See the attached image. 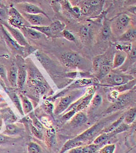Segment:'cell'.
Wrapping results in <instances>:
<instances>
[{
	"mask_svg": "<svg viewBox=\"0 0 136 153\" xmlns=\"http://www.w3.org/2000/svg\"><path fill=\"white\" fill-rule=\"evenodd\" d=\"M133 79V77L130 75H123L116 73H109L102 79L101 83L103 86L119 87L124 85Z\"/></svg>",
	"mask_w": 136,
	"mask_h": 153,
	"instance_id": "obj_1",
	"label": "cell"
},
{
	"mask_svg": "<svg viewBox=\"0 0 136 153\" xmlns=\"http://www.w3.org/2000/svg\"><path fill=\"white\" fill-rule=\"evenodd\" d=\"M107 122V120H102L99 122L73 139L74 140L81 141L84 143L85 141L91 140L94 136H95V135L97 134L105 126Z\"/></svg>",
	"mask_w": 136,
	"mask_h": 153,
	"instance_id": "obj_2",
	"label": "cell"
},
{
	"mask_svg": "<svg viewBox=\"0 0 136 153\" xmlns=\"http://www.w3.org/2000/svg\"><path fill=\"white\" fill-rule=\"evenodd\" d=\"M94 91L95 90L94 87H91L87 88L85 95L80 100H78L77 102L71 105L67 109V112L74 109L77 113L86 108L91 101V100L94 94Z\"/></svg>",
	"mask_w": 136,
	"mask_h": 153,
	"instance_id": "obj_3",
	"label": "cell"
},
{
	"mask_svg": "<svg viewBox=\"0 0 136 153\" xmlns=\"http://www.w3.org/2000/svg\"><path fill=\"white\" fill-rule=\"evenodd\" d=\"M133 98V93L128 92L120 95L116 101L106 111V114H110L123 108L124 106L130 103Z\"/></svg>",
	"mask_w": 136,
	"mask_h": 153,
	"instance_id": "obj_4",
	"label": "cell"
},
{
	"mask_svg": "<svg viewBox=\"0 0 136 153\" xmlns=\"http://www.w3.org/2000/svg\"><path fill=\"white\" fill-rule=\"evenodd\" d=\"M61 60L64 65L68 68H75L82 61L81 57L74 52H67L62 54Z\"/></svg>",
	"mask_w": 136,
	"mask_h": 153,
	"instance_id": "obj_5",
	"label": "cell"
},
{
	"mask_svg": "<svg viewBox=\"0 0 136 153\" xmlns=\"http://www.w3.org/2000/svg\"><path fill=\"white\" fill-rule=\"evenodd\" d=\"M8 15V22L9 24H10V26L19 29H21L26 26L25 25V19L16 9L13 8H11L9 11Z\"/></svg>",
	"mask_w": 136,
	"mask_h": 153,
	"instance_id": "obj_6",
	"label": "cell"
},
{
	"mask_svg": "<svg viewBox=\"0 0 136 153\" xmlns=\"http://www.w3.org/2000/svg\"><path fill=\"white\" fill-rule=\"evenodd\" d=\"M23 16L33 26H42L46 24V19H49V17H47L42 14L32 15L26 13H23Z\"/></svg>",
	"mask_w": 136,
	"mask_h": 153,
	"instance_id": "obj_7",
	"label": "cell"
},
{
	"mask_svg": "<svg viewBox=\"0 0 136 153\" xmlns=\"http://www.w3.org/2000/svg\"><path fill=\"white\" fill-rule=\"evenodd\" d=\"M75 97V95L71 94L62 98L59 105H57V106L56 107L54 111L55 115H60L64 111L67 110V108H68V107L71 105L73 100H74Z\"/></svg>",
	"mask_w": 136,
	"mask_h": 153,
	"instance_id": "obj_8",
	"label": "cell"
},
{
	"mask_svg": "<svg viewBox=\"0 0 136 153\" xmlns=\"http://www.w3.org/2000/svg\"><path fill=\"white\" fill-rule=\"evenodd\" d=\"M112 69V63L111 61L104 56L102 64L100 65L99 71L98 73V78L99 79H102L106 76H107L111 71Z\"/></svg>",
	"mask_w": 136,
	"mask_h": 153,
	"instance_id": "obj_9",
	"label": "cell"
},
{
	"mask_svg": "<svg viewBox=\"0 0 136 153\" xmlns=\"http://www.w3.org/2000/svg\"><path fill=\"white\" fill-rule=\"evenodd\" d=\"M92 83V79H89V78H82L80 79H77L74 83H73L71 85H70L68 87H67L65 89H64L62 92H61L60 95L55 96L53 98L51 99V100H54L56 98H57L59 96L61 95H63L65 94V92L70 90V89H73L75 88H78V87H86L90 85Z\"/></svg>",
	"mask_w": 136,
	"mask_h": 153,
	"instance_id": "obj_10",
	"label": "cell"
},
{
	"mask_svg": "<svg viewBox=\"0 0 136 153\" xmlns=\"http://www.w3.org/2000/svg\"><path fill=\"white\" fill-rule=\"evenodd\" d=\"M5 26L8 29L10 33L12 35L15 41L21 46H27L28 45L24 35L18 29L11 27V26L5 24Z\"/></svg>",
	"mask_w": 136,
	"mask_h": 153,
	"instance_id": "obj_11",
	"label": "cell"
},
{
	"mask_svg": "<svg viewBox=\"0 0 136 153\" xmlns=\"http://www.w3.org/2000/svg\"><path fill=\"white\" fill-rule=\"evenodd\" d=\"M130 18L126 14H122L118 16L115 21V29L117 32H122L127 27L130 23Z\"/></svg>",
	"mask_w": 136,
	"mask_h": 153,
	"instance_id": "obj_12",
	"label": "cell"
},
{
	"mask_svg": "<svg viewBox=\"0 0 136 153\" xmlns=\"http://www.w3.org/2000/svg\"><path fill=\"white\" fill-rule=\"evenodd\" d=\"M1 30L2 31L4 38L5 39L8 45L9 46H10L13 50H15L16 51L23 52L24 51V48L21 46L15 40L11 38L10 36V35L7 33V32L5 30V29L4 27V26H1Z\"/></svg>",
	"mask_w": 136,
	"mask_h": 153,
	"instance_id": "obj_13",
	"label": "cell"
},
{
	"mask_svg": "<svg viewBox=\"0 0 136 153\" xmlns=\"http://www.w3.org/2000/svg\"><path fill=\"white\" fill-rule=\"evenodd\" d=\"M22 10L24 11V13H26L28 14H32V15L42 14L47 17H49L46 15V13H45L42 9H40L36 5L32 4H29V3L23 4V5H22Z\"/></svg>",
	"mask_w": 136,
	"mask_h": 153,
	"instance_id": "obj_14",
	"label": "cell"
},
{
	"mask_svg": "<svg viewBox=\"0 0 136 153\" xmlns=\"http://www.w3.org/2000/svg\"><path fill=\"white\" fill-rule=\"evenodd\" d=\"M26 70L24 64L18 65V76H17V85L19 89H22L26 78Z\"/></svg>",
	"mask_w": 136,
	"mask_h": 153,
	"instance_id": "obj_15",
	"label": "cell"
},
{
	"mask_svg": "<svg viewBox=\"0 0 136 153\" xmlns=\"http://www.w3.org/2000/svg\"><path fill=\"white\" fill-rule=\"evenodd\" d=\"M87 121V117L82 112H77L71 118L70 121V125L73 127H78L86 123Z\"/></svg>",
	"mask_w": 136,
	"mask_h": 153,
	"instance_id": "obj_16",
	"label": "cell"
},
{
	"mask_svg": "<svg viewBox=\"0 0 136 153\" xmlns=\"http://www.w3.org/2000/svg\"><path fill=\"white\" fill-rule=\"evenodd\" d=\"M127 53L122 51H118L116 53L113 62L112 63V68H116L122 65L126 62L127 58Z\"/></svg>",
	"mask_w": 136,
	"mask_h": 153,
	"instance_id": "obj_17",
	"label": "cell"
},
{
	"mask_svg": "<svg viewBox=\"0 0 136 153\" xmlns=\"http://www.w3.org/2000/svg\"><path fill=\"white\" fill-rule=\"evenodd\" d=\"M46 143L50 149L53 148L56 144V131L54 128H51L47 130L46 133Z\"/></svg>",
	"mask_w": 136,
	"mask_h": 153,
	"instance_id": "obj_18",
	"label": "cell"
},
{
	"mask_svg": "<svg viewBox=\"0 0 136 153\" xmlns=\"http://www.w3.org/2000/svg\"><path fill=\"white\" fill-rule=\"evenodd\" d=\"M17 76L18 68L15 64H13L10 67L8 74L9 82L13 87H15L17 85Z\"/></svg>",
	"mask_w": 136,
	"mask_h": 153,
	"instance_id": "obj_19",
	"label": "cell"
},
{
	"mask_svg": "<svg viewBox=\"0 0 136 153\" xmlns=\"http://www.w3.org/2000/svg\"><path fill=\"white\" fill-rule=\"evenodd\" d=\"M136 38V29L134 28L130 29L123 33L119 38V40L122 42H133Z\"/></svg>",
	"mask_w": 136,
	"mask_h": 153,
	"instance_id": "obj_20",
	"label": "cell"
},
{
	"mask_svg": "<svg viewBox=\"0 0 136 153\" xmlns=\"http://www.w3.org/2000/svg\"><path fill=\"white\" fill-rule=\"evenodd\" d=\"M49 26L52 35H54L62 32L65 29V25L60 21H56L54 22L51 23V24Z\"/></svg>",
	"mask_w": 136,
	"mask_h": 153,
	"instance_id": "obj_21",
	"label": "cell"
},
{
	"mask_svg": "<svg viewBox=\"0 0 136 153\" xmlns=\"http://www.w3.org/2000/svg\"><path fill=\"white\" fill-rule=\"evenodd\" d=\"M21 29L25 32L29 38L33 39H39L43 36V34L32 28H30L29 26H24L21 28Z\"/></svg>",
	"mask_w": 136,
	"mask_h": 153,
	"instance_id": "obj_22",
	"label": "cell"
},
{
	"mask_svg": "<svg viewBox=\"0 0 136 153\" xmlns=\"http://www.w3.org/2000/svg\"><path fill=\"white\" fill-rule=\"evenodd\" d=\"M136 108H132L130 110H129L126 115L124 116V123L127 125H130L132 124L136 119Z\"/></svg>",
	"mask_w": 136,
	"mask_h": 153,
	"instance_id": "obj_23",
	"label": "cell"
},
{
	"mask_svg": "<svg viewBox=\"0 0 136 153\" xmlns=\"http://www.w3.org/2000/svg\"><path fill=\"white\" fill-rule=\"evenodd\" d=\"M81 38L84 41L89 40L91 37V29L88 26H83L80 31Z\"/></svg>",
	"mask_w": 136,
	"mask_h": 153,
	"instance_id": "obj_24",
	"label": "cell"
},
{
	"mask_svg": "<svg viewBox=\"0 0 136 153\" xmlns=\"http://www.w3.org/2000/svg\"><path fill=\"white\" fill-rule=\"evenodd\" d=\"M111 26L110 24L108 22L105 21L104 22V24L102 26V28L101 30L102 38L105 40L108 39L110 37V36L111 35Z\"/></svg>",
	"mask_w": 136,
	"mask_h": 153,
	"instance_id": "obj_25",
	"label": "cell"
},
{
	"mask_svg": "<svg viewBox=\"0 0 136 153\" xmlns=\"http://www.w3.org/2000/svg\"><path fill=\"white\" fill-rule=\"evenodd\" d=\"M30 28H32L38 32H39L40 33L43 34L48 37H51L53 36L52 33L51 32L50 26H29Z\"/></svg>",
	"mask_w": 136,
	"mask_h": 153,
	"instance_id": "obj_26",
	"label": "cell"
},
{
	"mask_svg": "<svg viewBox=\"0 0 136 153\" xmlns=\"http://www.w3.org/2000/svg\"><path fill=\"white\" fill-rule=\"evenodd\" d=\"M111 137H113V136L111 133H103L95 139V140L94 141V144L96 145H100L104 142L109 140Z\"/></svg>",
	"mask_w": 136,
	"mask_h": 153,
	"instance_id": "obj_27",
	"label": "cell"
},
{
	"mask_svg": "<svg viewBox=\"0 0 136 153\" xmlns=\"http://www.w3.org/2000/svg\"><path fill=\"white\" fill-rule=\"evenodd\" d=\"M124 116H122L120 118H119L117 120H116L114 123H112L111 125L108 128H106L104 131H102V133H109L111 132L113 130H114L116 128H117L120 123H122L123 121Z\"/></svg>",
	"mask_w": 136,
	"mask_h": 153,
	"instance_id": "obj_28",
	"label": "cell"
},
{
	"mask_svg": "<svg viewBox=\"0 0 136 153\" xmlns=\"http://www.w3.org/2000/svg\"><path fill=\"white\" fill-rule=\"evenodd\" d=\"M10 97L11 99L12 100L13 103L15 104V105L16 106V108H18V109L20 112V113L23 115L24 113H23L22 107L21 106V104L20 103V101H19V100L18 98V96L15 93H13V92H10Z\"/></svg>",
	"mask_w": 136,
	"mask_h": 153,
	"instance_id": "obj_29",
	"label": "cell"
},
{
	"mask_svg": "<svg viewBox=\"0 0 136 153\" xmlns=\"http://www.w3.org/2000/svg\"><path fill=\"white\" fill-rule=\"evenodd\" d=\"M35 54L39 61L43 64V66H49L50 63V60L48 57H46L45 55L43 54L39 51H37Z\"/></svg>",
	"mask_w": 136,
	"mask_h": 153,
	"instance_id": "obj_30",
	"label": "cell"
},
{
	"mask_svg": "<svg viewBox=\"0 0 136 153\" xmlns=\"http://www.w3.org/2000/svg\"><path fill=\"white\" fill-rule=\"evenodd\" d=\"M129 125L124 123H120L117 128H116L114 130H113L111 132L109 133H111V135L113 136L117 134H119V133H122L124 131H126L127 130H128L129 129Z\"/></svg>",
	"mask_w": 136,
	"mask_h": 153,
	"instance_id": "obj_31",
	"label": "cell"
},
{
	"mask_svg": "<svg viewBox=\"0 0 136 153\" xmlns=\"http://www.w3.org/2000/svg\"><path fill=\"white\" fill-rule=\"evenodd\" d=\"M22 100L23 102V108L25 114L30 112L33 109V107L30 102L24 96H22Z\"/></svg>",
	"mask_w": 136,
	"mask_h": 153,
	"instance_id": "obj_32",
	"label": "cell"
},
{
	"mask_svg": "<svg viewBox=\"0 0 136 153\" xmlns=\"http://www.w3.org/2000/svg\"><path fill=\"white\" fill-rule=\"evenodd\" d=\"M100 145L96 144H90L88 145L85 147H83L82 148V153H95L97 152L98 149H99Z\"/></svg>",
	"mask_w": 136,
	"mask_h": 153,
	"instance_id": "obj_33",
	"label": "cell"
},
{
	"mask_svg": "<svg viewBox=\"0 0 136 153\" xmlns=\"http://www.w3.org/2000/svg\"><path fill=\"white\" fill-rule=\"evenodd\" d=\"M27 151L29 153H41V148L35 143H30L27 146Z\"/></svg>",
	"mask_w": 136,
	"mask_h": 153,
	"instance_id": "obj_34",
	"label": "cell"
},
{
	"mask_svg": "<svg viewBox=\"0 0 136 153\" xmlns=\"http://www.w3.org/2000/svg\"><path fill=\"white\" fill-rule=\"evenodd\" d=\"M103 57H104V56L103 55L99 56H97L94 60V62H93L94 69V71L97 73L99 71V68H100V65L102 64Z\"/></svg>",
	"mask_w": 136,
	"mask_h": 153,
	"instance_id": "obj_35",
	"label": "cell"
},
{
	"mask_svg": "<svg viewBox=\"0 0 136 153\" xmlns=\"http://www.w3.org/2000/svg\"><path fill=\"white\" fill-rule=\"evenodd\" d=\"M116 149V145L114 144H108L102 149L99 150V153H113L115 151Z\"/></svg>",
	"mask_w": 136,
	"mask_h": 153,
	"instance_id": "obj_36",
	"label": "cell"
},
{
	"mask_svg": "<svg viewBox=\"0 0 136 153\" xmlns=\"http://www.w3.org/2000/svg\"><path fill=\"white\" fill-rule=\"evenodd\" d=\"M91 100V105L94 108H98L102 102V97L99 94L96 95Z\"/></svg>",
	"mask_w": 136,
	"mask_h": 153,
	"instance_id": "obj_37",
	"label": "cell"
},
{
	"mask_svg": "<svg viewBox=\"0 0 136 153\" xmlns=\"http://www.w3.org/2000/svg\"><path fill=\"white\" fill-rule=\"evenodd\" d=\"M132 45L130 43L128 44H121V45H117L116 46V49L119 50V51H124L127 54V53H130L132 50Z\"/></svg>",
	"mask_w": 136,
	"mask_h": 153,
	"instance_id": "obj_38",
	"label": "cell"
},
{
	"mask_svg": "<svg viewBox=\"0 0 136 153\" xmlns=\"http://www.w3.org/2000/svg\"><path fill=\"white\" fill-rule=\"evenodd\" d=\"M119 95H120V92L118 91H117L116 89H114L109 94L108 100H109V101L114 103L116 101V100L118 98Z\"/></svg>",
	"mask_w": 136,
	"mask_h": 153,
	"instance_id": "obj_39",
	"label": "cell"
},
{
	"mask_svg": "<svg viewBox=\"0 0 136 153\" xmlns=\"http://www.w3.org/2000/svg\"><path fill=\"white\" fill-rule=\"evenodd\" d=\"M30 129H31V131L32 133V134L36 137L37 139H40V140H42L43 138V134L42 133V132L40 131H39L37 128H35L33 125H30Z\"/></svg>",
	"mask_w": 136,
	"mask_h": 153,
	"instance_id": "obj_40",
	"label": "cell"
},
{
	"mask_svg": "<svg viewBox=\"0 0 136 153\" xmlns=\"http://www.w3.org/2000/svg\"><path fill=\"white\" fill-rule=\"evenodd\" d=\"M17 132L16 127L13 125H8L6 126V131L4 133L7 134H15Z\"/></svg>",
	"mask_w": 136,
	"mask_h": 153,
	"instance_id": "obj_41",
	"label": "cell"
},
{
	"mask_svg": "<svg viewBox=\"0 0 136 153\" xmlns=\"http://www.w3.org/2000/svg\"><path fill=\"white\" fill-rule=\"evenodd\" d=\"M75 114H77L75 110L73 109L67 112V113H65L64 115H63L62 119H63L64 121H67V120L71 119Z\"/></svg>",
	"mask_w": 136,
	"mask_h": 153,
	"instance_id": "obj_42",
	"label": "cell"
},
{
	"mask_svg": "<svg viewBox=\"0 0 136 153\" xmlns=\"http://www.w3.org/2000/svg\"><path fill=\"white\" fill-rule=\"evenodd\" d=\"M62 33L63 36L66 39H67L70 41H75V37L74 36V35L71 32H70L68 30H64L62 32Z\"/></svg>",
	"mask_w": 136,
	"mask_h": 153,
	"instance_id": "obj_43",
	"label": "cell"
},
{
	"mask_svg": "<svg viewBox=\"0 0 136 153\" xmlns=\"http://www.w3.org/2000/svg\"><path fill=\"white\" fill-rule=\"evenodd\" d=\"M33 126L36 128H37V129L39 130V131H42V129H43V126L41 124V123L37 119V118L35 116H33Z\"/></svg>",
	"mask_w": 136,
	"mask_h": 153,
	"instance_id": "obj_44",
	"label": "cell"
},
{
	"mask_svg": "<svg viewBox=\"0 0 136 153\" xmlns=\"http://www.w3.org/2000/svg\"><path fill=\"white\" fill-rule=\"evenodd\" d=\"M45 110L49 114H51L53 113V105L49 102H45Z\"/></svg>",
	"mask_w": 136,
	"mask_h": 153,
	"instance_id": "obj_45",
	"label": "cell"
},
{
	"mask_svg": "<svg viewBox=\"0 0 136 153\" xmlns=\"http://www.w3.org/2000/svg\"><path fill=\"white\" fill-rule=\"evenodd\" d=\"M82 148L83 147H75L68 151V153H82Z\"/></svg>",
	"mask_w": 136,
	"mask_h": 153,
	"instance_id": "obj_46",
	"label": "cell"
},
{
	"mask_svg": "<svg viewBox=\"0 0 136 153\" xmlns=\"http://www.w3.org/2000/svg\"><path fill=\"white\" fill-rule=\"evenodd\" d=\"M6 17H7V14L5 11L2 9H0V22L3 23L5 20Z\"/></svg>",
	"mask_w": 136,
	"mask_h": 153,
	"instance_id": "obj_47",
	"label": "cell"
},
{
	"mask_svg": "<svg viewBox=\"0 0 136 153\" xmlns=\"http://www.w3.org/2000/svg\"><path fill=\"white\" fill-rule=\"evenodd\" d=\"M0 76H5V70L2 66H0Z\"/></svg>",
	"mask_w": 136,
	"mask_h": 153,
	"instance_id": "obj_48",
	"label": "cell"
},
{
	"mask_svg": "<svg viewBox=\"0 0 136 153\" xmlns=\"http://www.w3.org/2000/svg\"><path fill=\"white\" fill-rule=\"evenodd\" d=\"M6 141V137L5 136L3 135H0V144L4 143Z\"/></svg>",
	"mask_w": 136,
	"mask_h": 153,
	"instance_id": "obj_49",
	"label": "cell"
}]
</instances>
